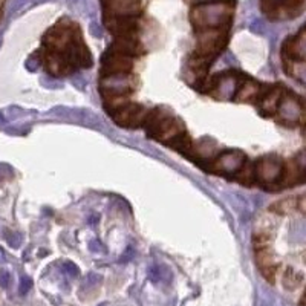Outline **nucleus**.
<instances>
[{"label": "nucleus", "instance_id": "nucleus-4", "mask_svg": "<svg viewBox=\"0 0 306 306\" xmlns=\"http://www.w3.org/2000/svg\"><path fill=\"white\" fill-rule=\"evenodd\" d=\"M239 80L240 78L236 77L234 72L219 73V75H215L208 81L205 89H212L210 93L217 100H231L236 97V93L239 90V86H240Z\"/></svg>", "mask_w": 306, "mask_h": 306}, {"label": "nucleus", "instance_id": "nucleus-1", "mask_svg": "<svg viewBox=\"0 0 306 306\" xmlns=\"http://www.w3.org/2000/svg\"><path fill=\"white\" fill-rule=\"evenodd\" d=\"M230 20V11L224 3L200 5L192 11V22L199 31L220 29Z\"/></svg>", "mask_w": 306, "mask_h": 306}, {"label": "nucleus", "instance_id": "nucleus-13", "mask_svg": "<svg viewBox=\"0 0 306 306\" xmlns=\"http://www.w3.org/2000/svg\"><path fill=\"white\" fill-rule=\"evenodd\" d=\"M297 202H299L297 198L282 199V200H279V202L272 204L270 207V212L272 215H291V213L297 212Z\"/></svg>", "mask_w": 306, "mask_h": 306}, {"label": "nucleus", "instance_id": "nucleus-7", "mask_svg": "<svg viewBox=\"0 0 306 306\" xmlns=\"http://www.w3.org/2000/svg\"><path fill=\"white\" fill-rule=\"evenodd\" d=\"M147 115H149V110L145 108L140 106V104L129 103L127 106L112 113V118L123 127H138V126H143L145 123Z\"/></svg>", "mask_w": 306, "mask_h": 306}, {"label": "nucleus", "instance_id": "nucleus-8", "mask_svg": "<svg viewBox=\"0 0 306 306\" xmlns=\"http://www.w3.org/2000/svg\"><path fill=\"white\" fill-rule=\"evenodd\" d=\"M303 106L305 103L299 101L295 97H292L291 93H285V97L279 106L277 110V121L287 126H292V124H299L300 117L303 113Z\"/></svg>", "mask_w": 306, "mask_h": 306}, {"label": "nucleus", "instance_id": "nucleus-17", "mask_svg": "<svg viewBox=\"0 0 306 306\" xmlns=\"http://www.w3.org/2000/svg\"><path fill=\"white\" fill-rule=\"evenodd\" d=\"M63 271H65L68 276H71V277H77L78 272H80L77 265H73L72 262H65V263H63Z\"/></svg>", "mask_w": 306, "mask_h": 306}, {"label": "nucleus", "instance_id": "nucleus-5", "mask_svg": "<svg viewBox=\"0 0 306 306\" xmlns=\"http://www.w3.org/2000/svg\"><path fill=\"white\" fill-rule=\"evenodd\" d=\"M247 164V156L240 150L220 153L212 164V172L219 175H237Z\"/></svg>", "mask_w": 306, "mask_h": 306}, {"label": "nucleus", "instance_id": "nucleus-21", "mask_svg": "<svg viewBox=\"0 0 306 306\" xmlns=\"http://www.w3.org/2000/svg\"><path fill=\"white\" fill-rule=\"evenodd\" d=\"M297 212L306 215V196L305 198H299V202H297Z\"/></svg>", "mask_w": 306, "mask_h": 306}, {"label": "nucleus", "instance_id": "nucleus-19", "mask_svg": "<svg viewBox=\"0 0 306 306\" xmlns=\"http://www.w3.org/2000/svg\"><path fill=\"white\" fill-rule=\"evenodd\" d=\"M6 239H8V244L11 247H14V248L22 244V236L16 234V233H9V236H6Z\"/></svg>", "mask_w": 306, "mask_h": 306}, {"label": "nucleus", "instance_id": "nucleus-20", "mask_svg": "<svg viewBox=\"0 0 306 306\" xmlns=\"http://www.w3.org/2000/svg\"><path fill=\"white\" fill-rule=\"evenodd\" d=\"M0 285H2L3 288H6L8 285H9V274L6 271L0 272Z\"/></svg>", "mask_w": 306, "mask_h": 306}, {"label": "nucleus", "instance_id": "nucleus-14", "mask_svg": "<svg viewBox=\"0 0 306 306\" xmlns=\"http://www.w3.org/2000/svg\"><path fill=\"white\" fill-rule=\"evenodd\" d=\"M282 274V282H283V287L287 288V289H297L302 287V283H303V277H302V274L297 272V271H294L292 268H287Z\"/></svg>", "mask_w": 306, "mask_h": 306}, {"label": "nucleus", "instance_id": "nucleus-3", "mask_svg": "<svg viewBox=\"0 0 306 306\" xmlns=\"http://www.w3.org/2000/svg\"><path fill=\"white\" fill-rule=\"evenodd\" d=\"M136 80L130 73H115L101 78L100 88L104 98L110 97H127L135 89Z\"/></svg>", "mask_w": 306, "mask_h": 306}, {"label": "nucleus", "instance_id": "nucleus-9", "mask_svg": "<svg viewBox=\"0 0 306 306\" xmlns=\"http://www.w3.org/2000/svg\"><path fill=\"white\" fill-rule=\"evenodd\" d=\"M285 89L280 86H268V89L263 90L262 97L259 98V109L263 115L272 117L279 110L280 103L285 97Z\"/></svg>", "mask_w": 306, "mask_h": 306}, {"label": "nucleus", "instance_id": "nucleus-18", "mask_svg": "<svg viewBox=\"0 0 306 306\" xmlns=\"http://www.w3.org/2000/svg\"><path fill=\"white\" fill-rule=\"evenodd\" d=\"M31 287H33V280H31L29 277H22V280H20V288H18V291H20V294H26L29 289H31Z\"/></svg>", "mask_w": 306, "mask_h": 306}, {"label": "nucleus", "instance_id": "nucleus-22", "mask_svg": "<svg viewBox=\"0 0 306 306\" xmlns=\"http://www.w3.org/2000/svg\"><path fill=\"white\" fill-rule=\"evenodd\" d=\"M101 282V277L98 276V274H89L88 276V283L89 285H98Z\"/></svg>", "mask_w": 306, "mask_h": 306}, {"label": "nucleus", "instance_id": "nucleus-6", "mask_svg": "<svg viewBox=\"0 0 306 306\" xmlns=\"http://www.w3.org/2000/svg\"><path fill=\"white\" fill-rule=\"evenodd\" d=\"M133 68L132 57L123 54L117 49H109L103 58V69L101 75H115V73H129Z\"/></svg>", "mask_w": 306, "mask_h": 306}, {"label": "nucleus", "instance_id": "nucleus-16", "mask_svg": "<svg viewBox=\"0 0 306 306\" xmlns=\"http://www.w3.org/2000/svg\"><path fill=\"white\" fill-rule=\"evenodd\" d=\"M164 268L162 267H160V265H153L150 270H149V279L152 280V282H155V283H158V282H161L162 279H164Z\"/></svg>", "mask_w": 306, "mask_h": 306}, {"label": "nucleus", "instance_id": "nucleus-12", "mask_svg": "<svg viewBox=\"0 0 306 306\" xmlns=\"http://www.w3.org/2000/svg\"><path fill=\"white\" fill-rule=\"evenodd\" d=\"M190 153H193L199 161H210L217 153L216 143L212 140H200L198 144H193Z\"/></svg>", "mask_w": 306, "mask_h": 306}, {"label": "nucleus", "instance_id": "nucleus-10", "mask_svg": "<svg viewBox=\"0 0 306 306\" xmlns=\"http://www.w3.org/2000/svg\"><path fill=\"white\" fill-rule=\"evenodd\" d=\"M108 16L133 17L140 11V0H104Z\"/></svg>", "mask_w": 306, "mask_h": 306}, {"label": "nucleus", "instance_id": "nucleus-11", "mask_svg": "<svg viewBox=\"0 0 306 306\" xmlns=\"http://www.w3.org/2000/svg\"><path fill=\"white\" fill-rule=\"evenodd\" d=\"M265 86H262L260 83H257L256 80H244L240 83L239 90L236 93L234 100L240 101V103H248V101H259V98L262 97L263 89Z\"/></svg>", "mask_w": 306, "mask_h": 306}, {"label": "nucleus", "instance_id": "nucleus-15", "mask_svg": "<svg viewBox=\"0 0 306 306\" xmlns=\"http://www.w3.org/2000/svg\"><path fill=\"white\" fill-rule=\"evenodd\" d=\"M237 179L242 184H252L256 179V170H254V164H250L247 161L245 167L237 173Z\"/></svg>", "mask_w": 306, "mask_h": 306}, {"label": "nucleus", "instance_id": "nucleus-24", "mask_svg": "<svg viewBox=\"0 0 306 306\" xmlns=\"http://www.w3.org/2000/svg\"><path fill=\"white\" fill-rule=\"evenodd\" d=\"M0 123H3V117H2V115H0Z\"/></svg>", "mask_w": 306, "mask_h": 306}, {"label": "nucleus", "instance_id": "nucleus-23", "mask_svg": "<svg viewBox=\"0 0 306 306\" xmlns=\"http://www.w3.org/2000/svg\"><path fill=\"white\" fill-rule=\"evenodd\" d=\"M3 257H5V256H3V251L0 250V262H3Z\"/></svg>", "mask_w": 306, "mask_h": 306}, {"label": "nucleus", "instance_id": "nucleus-2", "mask_svg": "<svg viewBox=\"0 0 306 306\" xmlns=\"http://www.w3.org/2000/svg\"><path fill=\"white\" fill-rule=\"evenodd\" d=\"M256 179L263 185H279L285 172V162L276 155H265L254 162Z\"/></svg>", "mask_w": 306, "mask_h": 306}]
</instances>
